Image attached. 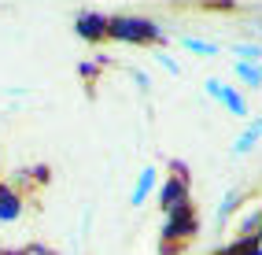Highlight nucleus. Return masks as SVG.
Returning <instances> with one entry per match:
<instances>
[{
  "label": "nucleus",
  "instance_id": "13",
  "mask_svg": "<svg viewBox=\"0 0 262 255\" xmlns=\"http://www.w3.org/2000/svg\"><path fill=\"white\" fill-rule=\"evenodd\" d=\"M129 78L137 81V89H141V93H151V78H148L144 71H137V67H129Z\"/></svg>",
  "mask_w": 262,
  "mask_h": 255
},
{
  "label": "nucleus",
  "instance_id": "10",
  "mask_svg": "<svg viewBox=\"0 0 262 255\" xmlns=\"http://www.w3.org/2000/svg\"><path fill=\"white\" fill-rule=\"evenodd\" d=\"M233 56L244 59V63H262V45H233Z\"/></svg>",
  "mask_w": 262,
  "mask_h": 255
},
{
  "label": "nucleus",
  "instance_id": "2",
  "mask_svg": "<svg viewBox=\"0 0 262 255\" xmlns=\"http://www.w3.org/2000/svg\"><path fill=\"white\" fill-rule=\"evenodd\" d=\"M203 93L211 96L214 104H222L233 118H248V115H251V111H248V100H244V93L236 89V85H225L222 78H207V81H203Z\"/></svg>",
  "mask_w": 262,
  "mask_h": 255
},
{
  "label": "nucleus",
  "instance_id": "5",
  "mask_svg": "<svg viewBox=\"0 0 262 255\" xmlns=\"http://www.w3.org/2000/svg\"><path fill=\"white\" fill-rule=\"evenodd\" d=\"M74 33H78L81 41H103V37H107V19L89 11V15H81V19H78Z\"/></svg>",
  "mask_w": 262,
  "mask_h": 255
},
{
  "label": "nucleus",
  "instance_id": "11",
  "mask_svg": "<svg viewBox=\"0 0 262 255\" xmlns=\"http://www.w3.org/2000/svg\"><path fill=\"white\" fill-rule=\"evenodd\" d=\"M155 63H159V67H163V71H170V74H181V63H178V59H173L170 52H155Z\"/></svg>",
  "mask_w": 262,
  "mask_h": 255
},
{
  "label": "nucleus",
  "instance_id": "9",
  "mask_svg": "<svg viewBox=\"0 0 262 255\" xmlns=\"http://www.w3.org/2000/svg\"><path fill=\"white\" fill-rule=\"evenodd\" d=\"M240 207V189H229L222 196V203H218V211H214V226H225L229 222V215Z\"/></svg>",
  "mask_w": 262,
  "mask_h": 255
},
{
  "label": "nucleus",
  "instance_id": "7",
  "mask_svg": "<svg viewBox=\"0 0 262 255\" xmlns=\"http://www.w3.org/2000/svg\"><path fill=\"white\" fill-rule=\"evenodd\" d=\"M233 74L248 85V89H262V63H244V59H236V63H233Z\"/></svg>",
  "mask_w": 262,
  "mask_h": 255
},
{
  "label": "nucleus",
  "instance_id": "14",
  "mask_svg": "<svg viewBox=\"0 0 262 255\" xmlns=\"http://www.w3.org/2000/svg\"><path fill=\"white\" fill-rule=\"evenodd\" d=\"M258 248H262V244H258Z\"/></svg>",
  "mask_w": 262,
  "mask_h": 255
},
{
  "label": "nucleus",
  "instance_id": "1",
  "mask_svg": "<svg viewBox=\"0 0 262 255\" xmlns=\"http://www.w3.org/2000/svg\"><path fill=\"white\" fill-rule=\"evenodd\" d=\"M107 37L126 41V45H151L163 37V26H155L151 19H141V15H118V19H107Z\"/></svg>",
  "mask_w": 262,
  "mask_h": 255
},
{
  "label": "nucleus",
  "instance_id": "6",
  "mask_svg": "<svg viewBox=\"0 0 262 255\" xmlns=\"http://www.w3.org/2000/svg\"><path fill=\"white\" fill-rule=\"evenodd\" d=\"M258 141H262V115H258V118H251V122L244 126V133L233 141V156H248V152H255V148H258Z\"/></svg>",
  "mask_w": 262,
  "mask_h": 255
},
{
  "label": "nucleus",
  "instance_id": "8",
  "mask_svg": "<svg viewBox=\"0 0 262 255\" xmlns=\"http://www.w3.org/2000/svg\"><path fill=\"white\" fill-rule=\"evenodd\" d=\"M181 48L192 56H200V59H214L218 56V45L214 41H203V37H181Z\"/></svg>",
  "mask_w": 262,
  "mask_h": 255
},
{
  "label": "nucleus",
  "instance_id": "12",
  "mask_svg": "<svg viewBox=\"0 0 262 255\" xmlns=\"http://www.w3.org/2000/svg\"><path fill=\"white\" fill-rule=\"evenodd\" d=\"M258 222H262V207H255V211H248V215H244V222H240V233H251Z\"/></svg>",
  "mask_w": 262,
  "mask_h": 255
},
{
  "label": "nucleus",
  "instance_id": "4",
  "mask_svg": "<svg viewBox=\"0 0 262 255\" xmlns=\"http://www.w3.org/2000/svg\"><path fill=\"white\" fill-rule=\"evenodd\" d=\"M23 218V196L15 193V185H0V222L11 226Z\"/></svg>",
  "mask_w": 262,
  "mask_h": 255
},
{
  "label": "nucleus",
  "instance_id": "3",
  "mask_svg": "<svg viewBox=\"0 0 262 255\" xmlns=\"http://www.w3.org/2000/svg\"><path fill=\"white\" fill-rule=\"evenodd\" d=\"M155 185H159V170H155V166H144L141 174H137L133 189H129V207H144V203L151 200V193H155Z\"/></svg>",
  "mask_w": 262,
  "mask_h": 255
}]
</instances>
